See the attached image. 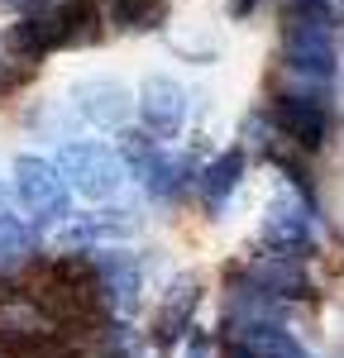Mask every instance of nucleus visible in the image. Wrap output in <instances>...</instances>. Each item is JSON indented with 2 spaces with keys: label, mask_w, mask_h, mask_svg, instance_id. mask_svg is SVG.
I'll use <instances>...</instances> for the list:
<instances>
[{
  "label": "nucleus",
  "mask_w": 344,
  "mask_h": 358,
  "mask_svg": "<svg viewBox=\"0 0 344 358\" xmlns=\"http://www.w3.org/2000/svg\"><path fill=\"white\" fill-rule=\"evenodd\" d=\"M196 306H201V282H196V277L172 282V292L163 296L158 315H153V349H158V354H172V349L182 344V334L192 330Z\"/></svg>",
  "instance_id": "9"
},
{
  "label": "nucleus",
  "mask_w": 344,
  "mask_h": 358,
  "mask_svg": "<svg viewBox=\"0 0 344 358\" xmlns=\"http://www.w3.org/2000/svg\"><path fill=\"white\" fill-rule=\"evenodd\" d=\"M106 15L124 34H148L168 20V0H106Z\"/></svg>",
  "instance_id": "16"
},
{
  "label": "nucleus",
  "mask_w": 344,
  "mask_h": 358,
  "mask_svg": "<svg viewBox=\"0 0 344 358\" xmlns=\"http://www.w3.org/2000/svg\"><path fill=\"white\" fill-rule=\"evenodd\" d=\"M287 10H306V15H325V20H335V0H287Z\"/></svg>",
  "instance_id": "17"
},
{
  "label": "nucleus",
  "mask_w": 344,
  "mask_h": 358,
  "mask_svg": "<svg viewBox=\"0 0 344 358\" xmlns=\"http://www.w3.org/2000/svg\"><path fill=\"white\" fill-rule=\"evenodd\" d=\"M239 277H244L249 287H258V292L278 296V301L306 296V268H301V258H287V253H258Z\"/></svg>",
  "instance_id": "10"
},
{
  "label": "nucleus",
  "mask_w": 344,
  "mask_h": 358,
  "mask_svg": "<svg viewBox=\"0 0 344 358\" xmlns=\"http://www.w3.org/2000/svg\"><path fill=\"white\" fill-rule=\"evenodd\" d=\"M0 210H10V192L5 187H0Z\"/></svg>",
  "instance_id": "21"
},
{
  "label": "nucleus",
  "mask_w": 344,
  "mask_h": 358,
  "mask_svg": "<svg viewBox=\"0 0 344 358\" xmlns=\"http://www.w3.org/2000/svg\"><path fill=\"white\" fill-rule=\"evenodd\" d=\"M57 172L67 177L72 192H82L86 201H110L124 187V158L106 148V143H62L57 153Z\"/></svg>",
  "instance_id": "3"
},
{
  "label": "nucleus",
  "mask_w": 344,
  "mask_h": 358,
  "mask_svg": "<svg viewBox=\"0 0 344 358\" xmlns=\"http://www.w3.org/2000/svg\"><path fill=\"white\" fill-rule=\"evenodd\" d=\"M239 177H244V153H239V148H225L215 163H206L196 172L201 206H206L210 215H220V210H225V201L234 196V187H239Z\"/></svg>",
  "instance_id": "13"
},
{
  "label": "nucleus",
  "mask_w": 344,
  "mask_h": 358,
  "mask_svg": "<svg viewBox=\"0 0 344 358\" xmlns=\"http://www.w3.org/2000/svg\"><path fill=\"white\" fill-rule=\"evenodd\" d=\"M77 110H82L86 124H96V129H124V120L134 110V101H129V91L120 82H82L77 86Z\"/></svg>",
  "instance_id": "11"
},
{
  "label": "nucleus",
  "mask_w": 344,
  "mask_h": 358,
  "mask_svg": "<svg viewBox=\"0 0 344 358\" xmlns=\"http://www.w3.org/2000/svg\"><path fill=\"white\" fill-rule=\"evenodd\" d=\"M134 229V220L124 210H96V215H82L77 224L62 229V244L77 248V244H96V239H124Z\"/></svg>",
  "instance_id": "15"
},
{
  "label": "nucleus",
  "mask_w": 344,
  "mask_h": 358,
  "mask_svg": "<svg viewBox=\"0 0 344 358\" xmlns=\"http://www.w3.org/2000/svg\"><path fill=\"white\" fill-rule=\"evenodd\" d=\"M139 182L148 187V196H158V201H172V196H182L192 182H196V167L187 163V158H172V153H153L148 163H143Z\"/></svg>",
  "instance_id": "14"
},
{
  "label": "nucleus",
  "mask_w": 344,
  "mask_h": 358,
  "mask_svg": "<svg viewBox=\"0 0 344 358\" xmlns=\"http://www.w3.org/2000/svg\"><path fill=\"white\" fill-rule=\"evenodd\" d=\"M335 24L325 15H306V10H287L282 24V62L287 72L306 77V82H330L335 77Z\"/></svg>",
  "instance_id": "1"
},
{
  "label": "nucleus",
  "mask_w": 344,
  "mask_h": 358,
  "mask_svg": "<svg viewBox=\"0 0 344 358\" xmlns=\"http://www.w3.org/2000/svg\"><path fill=\"white\" fill-rule=\"evenodd\" d=\"M139 115H143V129L153 138L182 134V124H187V91L172 77H148L139 91Z\"/></svg>",
  "instance_id": "7"
},
{
  "label": "nucleus",
  "mask_w": 344,
  "mask_h": 358,
  "mask_svg": "<svg viewBox=\"0 0 344 358\" xmlns=\"http://www.w3.org/2000/svg\"><path fill=\"white\" fill-rule=\"evenodd\" d=\"M187 358H210V344H206V334H192V339H187Z\"/></svg>",
  "instance_id": "19"
},
{
  "label": "nucleus",
  "mask_w": 344,
  "mask_h": 358,
  "mask_svg": "<svg viewBox=\"0 0 344 358\" xmlns=\"http://www.w3.org/2000/svg\"><path fill=\"white\" fill-rule=\"evenodd\" d=\"M254 10H258V0H229V15H234V20H249Z\"/></svg>",
  "instance_id": "20"
},
{
  "label": "nucleus",
  "mask_w": 344,
  "mask_h": 358,
  "mask_svg": "<svg viewBox=\"0 0 344 358\" xmlns=\"http://www.w3.org/2000/svg\"><path fill=\"white\" fill-rule=\"evenodd\" d=\"M0 358H10V354H5V349H0Z\"/></svg>",
  "instance_id": "22"
},
{
  "label": "nucleus",
  "mask_w": 344,
  "mask_h": 358,
  "mask_svg": "<svg viewBox=\"0 0 344 358\" xmlns=\"http://www.w3.org/2000/svg\"><path fill=\"white\" fill-rule=\"evenodd\" d=\"M10 192L20 201V210H29L34 220H67V215H72V187H67V177L57 172V163H48V158L20 153V158H15V182H10Z\"/></svg>",
  "instance_id": "2"
},
{
  "label": "nucleus",
  "mask_w": 344,
  "mask_h": 358,
  "mask_svg": "<svg viewBox=\"0 0 344 358\" xmlns=\"http://www.w3.org/2000/svg\"><path fill=\"white\" fill-rule=\"evenodd\" d=\"M5 10H20V15H34V10H48L53 0H0Z\"/></svg>",
  "instance_id": "18"
},
{
  "label": "nucleus",
  "mask_w": 344,
  "mask_h": 358,
  "mask_svg": "<svg viewBox=\"0 0 344 358\" xmlns=\"http://www.w3.org/2000/svg\"><path fill=\"white\" fill-rule=\"evenodd\" d=\"M229 349L249 358H315L311 349H301V339L273 320H229Z\"/></svg>",
  "instance_id": "6"
},
{
  "label": "nucleus",
  "mask_w": 344,
  "mask_h": 358,
  "mask_svg": "<svg viewBox=\"0 0 344 358\" xmlns=\"http://www.w3.org/2000/svg\"><path fill=\"white\" fill-rule=\"evenodd\" d=\"M258 244L268 253H287V258H306L315 248V201L306 196H278L268 206V215L258 224Z\"/></svg>",
  "instance_id": "4"
},
{
  "label": "nucleus",
  "mask_w": 344,
  "mask_h": 358,
  "mask_svg": "<svg viewBox=\"0 0 344 358\" xmlns=\"http://www.w3.org/2000/svg\"><path fill=\"white\" fill-rule=\"evenodd\" d=\"M268 120H273V129H278L287 143H296L301 153H315V148L330 138V106H325L320 96L282 91V96H273Z\"/></svg>",
  "instance_id": "5"
},
{
  "label": "nucleus",
  "mask_w": 344,
  "mask_h": 358,
  "mask_svg": "<svg viewBox=\"0 0 344 358\" xmlns=\"http://www.w3.org/2000/svg\"><path fill=\"white\" fill-rule=\"evenodd\" d=\"M10 48L24 57V62H38L53 48H62V20H57V0L48 10H34V15H20V24H10Z\"/></svg>",
  "instance_id": "12"
},
{
  "label": "nucleus",
  "mask_w": 344,
  "mask_h": 358,
  "mask_svg": "<svg viewBox=\"0 0 344 358\" xmlns=\"http://www.w3.org/2000/svg\"><path fill=\"white\" fill-rule=\"evenodd\" d=\"M91 263H96V282H101L106 306L115 315H129L139 306V258L124 248H101Z\"/></svg>",
  "instance_id": "8"
}]
</instances>
